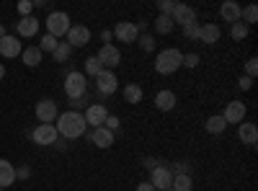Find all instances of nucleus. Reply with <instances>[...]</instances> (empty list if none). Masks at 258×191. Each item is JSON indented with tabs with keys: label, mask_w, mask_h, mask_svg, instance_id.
I'll return each instance as SVG.
<instances>
[{
	"label": "nucleus",
	"mask_w": 258,
	"mask_h": 191,
	"mask_svg": "<svg viewBox=\"0 0 258 191\" xmlns=\"http://www.w3.org/2000/svg\"><path fill=\"white\" fill-rule=\"evenodd\" d=\"M85 132H88V124L80 111H64L57 116V135H62L64 140H78Z\"/></svg>",
	"instance_id": "1"
},
{
	"label": "nucleus",
	"mask_w": 258,
	"mask_h": 191,
	"mask_svg": "<svg viewBox=\"0 0 258 191\" xmlns=\"http://www.w3.org/2000/svg\"><path fill=\"white\" fill-rule=\"evenodd\" d=\"M183 62V54L181 49L176 47H168V49H160V54L155 57V73L158 75H173Z\"/></svg>",
	"instance_id": "2"
},
{
	"label": "nucleus",
	"mask_w": 258,
	"mask_h": 191,
	"mask_svg": "<svg viewBox=\"0 0 258 191\" xmlns=\"http://www.w3.org/2000/svg\"><path fill=\"white\" fill-rule=\"evenodd\" d=\"M70 16L64 13V11H52L49 16H47V31H49V36H54V39H59V36H64L70 31Z\"/></svg>",
	"instance_id": "3"
},
{
	"label": "nucleus",
	"mask_w": 258,
	"mask_h": 191,
	"mask_svg": "<svg viewBox=\"0 0 258 191\" xmlns=\"http://www.w3.org/2000/svg\"><path fill=\"white\" fill-rule=\"evenodd\" d=\"M62 88H64V93H68V98H83L85 91H88V83H85L83 73L73 70V73L64 75V86Z\"/></svg>",
	"instance_id": "4"
},
{
	"label": "nucleus",
	"mask_w": 258,
	"mask_h": 191,
	"mask_svg": "<svg viewBox=\"0 0 258 191\" xmlns=\"http://www.w3.org/2000/svg\"><path fill=\"white\" fill-rule=\"evenodd\" d=\"M106 116H109V109H106V103H91L88 109H85V114H83L85 124H88L91 130H98V126H103Z\"/></svg>",
	"instance_id": "5"
},
{
	"label": "nucleus",
	"mask_w": 258,
	"mask_h": 191,
	"mask_svg": "<svg viewBox=\"0 0 258 191\" xmlns=\"http://www.w3.org/2000/svg\"><path fill=\"white\" fill-rule=\"evenodd\" d=\"M96 57H98V62H101L103 70H114V68H119V62H121V52H119L114 44H103Z\"/></svg>",
	"instance_id": "6"
},
{
	"label": "nucleus",
	"mask_w": 258,
	"mask_h": 191,
	"mask_svg": "<svg viewBox=\"0 0 258 191\" xmlns=\"http://www.w3.org/2000/svg\"><path fill=\"white\" fill-rule=\"evenodd\" d=\"M150 183H153L155 191H163V188H170V183H173V173H170V168L168 165H158L150 171Z\"/></svg>",
	"instance_id": "7"
},
{
	"label": "nucleus",
	"mask_w": 258,
	"mask_h": 191,
	"mask_svg": "<svg viewBox=\"0 0 258 191\" xmlns=\"http://www.w3.org/2000/svg\"><path fill=\"white\" fill-rule=\"evenodd\" d=\"M96 88H98L101 96H111V93H116L119 80H116L114 70H101V73L96 75Z\"/></svg>",
	"instance_id": "8"
},
{
	"label": "nucleus",
	"mask_w": 258,
	"mask_h": 191,
	"mask_svg": "<svg viewBox=\"0 0 258 191\" xmlns=\"http://www.w3.org/2000/svg\"><path fill=\"white\" fill-rule=\"evenodd\" d=\"M57 101H52V98H41L39 103H36V119L41 121V124H52V121H57Z\"/></svg>",
	"instance_id": "9"
},
{
	"label": "nucleus",
	"mask_w": 258,
	"mask_h": 191,
	"mask_svg": "<svg viewBox=\"0 0 258 191\" xmlns=\"http://www.w3.org/2000/svg\"><path fill=\"white\" fill-rule=\"evenodd\" d=\"M111 34H114L119 41H124V44H135L137 36H140V31H137V26L132 24V21H119Z\"/></svg>",
	"instance_id": "10"
},
{
	"label": "nucleus",
	"mask_w": 258,
	"mask_h": 191,
	"mask_svg": "<svg viewBox=\"0 0 258 191\" xmlns=\"http://www.w3.org/2000/svg\"><path fill=\"white\" fill-rule=\"evenodd\" d=\"M31 137H34V142L36 145H54L57 142V126L54 124H39L36 130L31 132Z\"/></svg>",
	"instance_id": "11"
},
{
	"label": "nucleus",
	"mask_w": 258,
	"mask_h": 191,
	"mask_svg": "<svg viewBox=\"0 0 258 191\" xmlns=\"http://www.w3.org/2000/svg\"><path fill=\"white\" fill-rule=\"evenodd\" d=\"M222 119H225V124H240V121H245V103L243 101H230L225 106Z\"/></svg>",
	"instance_id": "12"
},
{
	"label": "nucleus",
	"mask_w": 258,
	"mask_h": 191,
	"mask_svg": "<svg viewBox=\"0 0 258 191\" xmlns=\"http://www.w3.org/2000/svg\"><path fill=\"white\" fill-rule=\"evenodd\" d=\"M64 36H68V44L75 49H80V47H85V44H88V41H91V29L88 26H70V31L68 34H64Z\"/></svg>",
	"instance_id": "13"
},
{
	"label": "nucleus",
	"mask_w": 258,
	"mask_h": 191,
	"mask_svg": "<svg viewBox=\"0 0 258 191\" xmlns=\"http://www.w3.org/2000/svg\"><path fill=\"white\" fill-rule=\"evenodd\" d=\"M21 52H24V47H21V41L11 34H6L3 39H0V54H3L6 59H13V57H21Z\"/></svg>",
	"instance_id": "14"
},
{
	"label": "nucleus",
	"mask_w": 258,
	"mask_h": 191,
	"mask_svg": "<svg viewBox=\"0 0 258 191\" xmlns=\"http://www.w3.org/2000/svg\"><path fill=\"white\" fill-rule=\"evenodd\" d=\"M170 18H173V24H181V29H183V26H188V24H194V21H197V11H194L191 6L176 3L173 13H170Z\"/></svg>",
	"instance_id": "15"
},
{
	"label": "nucleus",
	"mask_w": 258,
	"mask_h": 191,
	"mask_svg": "<svg viewBox=\"0 0 258 191\" xmlns=\"http://www.w3.org/2000/svg\"><path fill=\"white\" fill-rule=\"evenodd\" d=\"M88 140H91L96 147L106 150V147L114 145V132H109L106 126H98V130H91V132H88Z\"/></svg>",
	"instance_id": "16"
},
{
	"label": "nucleus",
	"mask_w": 258,
	"mask_h": 191,
	"mask_svg": "<svg viewBox=\"0 0 258 191\" xmlns=\"http://www.w3.org/2000/svg\"><path fill=\"white\" fill-rule=\"evenodd\" d=\"M238 137H240L243 145L255 147V142H258V126H255L253 121H240V126H238Z\"/></svg>",
	"instance_id": "17"
},
{
	"label": "nucleus",
	"mask_w": 258,
	"mask_h": 191,
	"mask_svg": "<svg viewBox=\"0 0 258 191\" xmlns=\"http://www.w3.org/2000/svg\"><path fill=\"white\" fill-rule=\"evenodd\" d=\"M240 13H243V8L235 3V0H225V3L220 6V16H222V21H227L230 26L240 21Z\"/></svg>",
	"instance_id": "18"
},
{
	"label": "nucleus",
	"mask_w": 258,
	"mask_h": 191,
	"mask_svg": "<svg viewBox=\"0 0 258 191\" xmlns=\"http://www.w3.org/2000/svg\"><path fill=\"white\" fill-rule=\"evenodd\" d=\"M36 31H39V21L34 16H26V18H18L16 21V34L18 36L29 39V36H36Z\"/></svg>",
	"instance_id": "19"
},
{
	"label": "nucleus",
	"mask_w": 258,
	"mask_h": 191,
	"mask_svg": "<svg viewBox=\"0 0 258 191\" xmlns=\"http://www.w3.org/2000/svg\"><path fill=\"white\" fill-rule=\"evenodd\" d=\"M13 181H16V165L6 158H0V188L6 191L8 186H13Z\"/></svg>",
	"instance_id": "20"
},
{
	"label": "nucleus",
	"mask_w": 258,
	"mask_h": 191,
	"mask_svg": "<svg viewBox=\"0 0 258 191\" xmlns=\"http://www.w3.org/2000/svg\"><path fill=\"white\" fill-rule=\"evenodd\" d=\"M220 36H222V31L217 24H204L199 29V41H204V44H217Z\"/></svg>",
	"instance_id": "21"
},
{
	"label": "nucleus",
	"mask_w": 258,
	"mask_h": 191,
	"mask_svg": "<svg viewBox=\"0 0 258 191\" xmlns=\"http://www.w3.org/2000/svg\"><path fill=\"white\" fill-rule=\"evenodd\" d=\"M155 106H158V111H170L176 106V93L173 91H160L155 96Z\"/></svg>",
	"instance_id": "22"
},
{
	"label": "nucleus",
	"mask_w": 258,
	"mask_h": 191,
	"mask_svg": "<svg viewBox=\"0 0 258 191\" xmlns=\"http://www.w3.org/2000/svg\"><path fill=\"white\" fill-rule=\"evenodd\" d=\"M21 59H24L26 68H39L41 65V49L39 47H26L21 52Z\"/></svg>",
	"instance_id": "23"
},
{
	"label": "nucleus",
	"mask_w": 258,
	"mask_h": 191,
	"mask_svg": "<svg viewBox=\"0 0 258 191\" xmlns=\"http://www.w3.org/2000/svg\"><path fill=\"white\" fill-rule=\"evenodd\" d=\"M204 130H207L209 135H222V132L227 130V124H225L222 114H217V116H209V119H207V124H204Z\"/></svg>",
	"instance_id": "24"
},
{
	"label": "nucleus",
	"mask_w": 258,
	"mask_h": 191,
	"mask_svg": "<svg viewBox=\"0 0 258 191\" xmlns=\"http://www.w3.org/2000/svg\"><path fill=\"white\" fill-rule=\"evenodd\" d=\"M121 93H124V101H126V103H140V101H142V96H145V93H142V88L137 86V83H129V86H124V91H121Z\"/></svg>",
	"instance_id": "25"
},
{
	"label": "nucleus",
	"mask_w": 258,
	"mask_h": 191,
	"mask_svg": "<svg viewBox=\"0 0 258 191\" xmlns=\"http://www.w3.org/2000/svg\"><path fill=\"white\" fill-rule=\"evenodd\" d=\"M173 191H191L194 188V181H191V173H181V176H173V183H170Z\"/></svg>",
	"instance_id": "26"
},
{
	"label": "nucleus",
	"mask_w": 258,
	"mask_h": 191,
	"mask_svg": "<svg viewBox=\"0 0 258 191\" xmlns=\"http://www.w3.org/2000/svg\"><path fill=\"white\" fill-rule=\"evenodd\" d=\"M173 29H176V24H173V18H170V16H158L155 18V31L158 34H170Z\"/></svg>",
	"instance_id": "27"
},
{
	"label": "nucleus",
	"mask_w": 258,
	"mask_h": 191,
	"mask_svg": "<svg viewBox=\"0 0 258 191\" xmlns=\"http://www.w3.org/2000/svg\"><path fill=\"white\" fill-rule=\"evenodd\" d=\"M52 54H54V62H68V59H70V54H73V47L68 44V41H59L57 49H54Z\"/></svg>",
	"instance_id": "28"
},
{
	"label": "nucleus",
	"mask_w": 258,
	"mask_h": 191,
	"mask_svg": "<svg viewBox=\"0 0 258 191\" xmlns=\"http://www.w3.org/2000/svg\"><path fill=\"white\" fill-rule=\"evenodd\" d=\"M240 21H243V24L250 29V26L255 24V21H258V8H255V6H248V8H243V13H240Z\"/></svg>",
	"instance_id": "29"
},
{
	"label": "nucleus",
	"mask_w": 258,
	"mask_h": 191,
	"mask_svg": "<svg viewBox=\"0 0 258 191\" xmlns=\"http://www.w3.org/2000/svg\"><path fill=\"white\" fill-rule=\"evenodd\" d=\"M248 31H250V29L243 24V21H238V24H232V26H230V36H232L235 41H243V39L248 36Z\"/></svg>",
	"instance_id": "30"
},
{
	"label": "nucleus",
	"mask_w": 258,
	"mask_h": 191,
	"mask_svg": "<svg viewBox=\"0 0 258 191\" xmlns=\"http://www.w3.org/2000/svg\"><path fill=\"white\" fill-rule=\"evenodd\" d=\"M57 44H59V39H54V36L44 34V36H41V41H39V49H41V54H44V52H54V49H57Z\"/></svg>",
	"instance_id": "31"
},
{
	"label": "nucleus",
	"mask_w": 258,
	"mask_h": 191,
	"mask_svg": "<svg viewBox=\"0 0 258 191\" xmlns=\"http://www.w3.org/2000/svg\"><path fill=\"white\" fill-rule=\"evenodd\" d=\"M101 70H103V68H101V62H98V57H96V54L85 59V73H83V75H93V78H96Z\"/></svg>",
	"instance_id": "32"
},
{
	"label": "nucleus",
	"mask_w": 258,
	"mask_h": 191,
	"mask_svg": "<svg viewBox=\"0 0 258 191\" xmlns=\"http://www.w3.org/2000/svg\"><path fill=\"white\" fill-rule=\"evenodd\" d=\"M199 29H202V24H199V21H194V24L183 26V36L188 41H199Z\"/></svg>",
	"instance_id": "33"
},
{
	"label": "nucleus",
	"mask_w": 258,
	"mask_h": 191,
	"mask_svg": "<svg viewBox=\"0 0 258 191\" xmlns=\"http://www.w3.org/2000/svg\"><path fill=\"white\" fill-rule=\"evenodd\" d=\"M176 8V0H158V16H170Z\"/></svg>",
	"instance_id": "34"
},
{
	"label": "nucleus",
	"mask_w": 258,
	"mask_h": 191,
	"mask_svg": "<svg viewBox=\"0 0 258 191\" xmlns=\"http://www.w3.org/2000/svg\"><path fill=\"white\" fill-rule=\"evenodd\" d=\"M137 39H140V47H142L145 52H153V49H155V36H150V34H140Z\"/></svg>",
	"instance_id": "35"
},
{
	"label": "nucleus",
	"mask_w": 258,
	"mask_h": 191,
	"mask_svg": "<svg viewBox=\"0 0 258 191\" xmlns=\"http://www.w3.org/2000/svg\"><path fill=\"white\" fill-rule=\"evenodd\" d=\"M103 126H106L109 132H114V135H116V132H119V126H121V119L109 114V116H106V121H103Z\"/></svg>",
	"instance_id": "36"
},
{
	"label": "nucleus",
	"mask_w": 258,
	"mask_h": 191,
	"mask_svg": "<svg viewBox=\"0 0 258 191\" xmlns=\"http://www.w3.org/2000/svg\"><path fill=\"white\" fill-rule=\"evenodd\" d=\"M16 8H18V16H21V18H26V16H31L34 3H31V0H21V3H18Z\"/></svg>",
	"instance_id": "37"
},
{
	"label": "nucleus",
	"mask_w": 258,
	"mask_h": 191,
	"mask_svg": "<svg viewBox=\"0 0 258 191\" xmlns=\"http://www.w3.org/2000/svg\"><path fill=\"white\" fill-rule=\"evenodd\" d=\"M255 73H258V59H255V57H250V59L245 62V78H250V80H253V78H255Z\"/></svg>",
	"instance_id": "38"
},
{
	"label": "nucleus",
	"mask_w": 258,
	"mask_h": 191,
	"mask_svg": "<svg viewBox=\"0 0 258 191\" xmlns=\"http://www.w3.org/2000/svg\"><path fill=\"white\" fill-rule=\"evenodd\" d=\"M183 68H188V70H194L199 65V54H183V62H181Z\"/></svg>",
	"instance_id": "39"
},
{
	"label": "nucleus",
	"mask_w": 258,
	"mask_h": 191,
	"mask_svg": "<svg viewBox=\"0 0 258 191\" xmlns=\"http://www.w3.org/2000/svg\"><path fill=\"white\" fill-rule=\"evenodd\" d=\"M85 103H88V101H85V96H83V98H68V106H70V111H78V109H83Z\"/></svg>",
	"instance_id": "40"
},
{
	"label": "nucleus",
	"mask_w": 258,
	"mask_h": 191,
	"mask_svg": "<svg viewBox=\"0 0 258 191\" xmlns=\"http://www.w3.org/2000/svg\"><path fill=\"white\" fill-rule=\"evenodd\" d=\"M29 176H31V168H29V165H18V168H16V178L26 181Z\"/></svg>",
	"instance_id": "41"
},
{
	"label": "nucleus",
	"mask_w": 258,
	"mask_h": 191,
	"mask_svg": "<svg viewBox=\"0 0 258 191\" xmlns=\"http://www.w3.org/2000/svg\"><path fill=\"white\" fill-rule=\"evenodd\" d=\"M158 165H160V163H158L155 158H145V160H142V168H147V171H153V168H158Z\"/></svg>",
	"instance_id": "42"
},
{
	"label": "nucleus",
	"mask_w": 258,
	"mask_h": 191,
	"mask_svg": "<svg viewBox=\"0 0 258 191\" xmlns=\"http://www.w3.org/2000/svg\"><path fill=\"white\" fill-rule=\"evenodd\" d=\"M238 86H240V88H243V91H248V88H250V86H253V80H250V78H245V75H243V78H240V83H238Z\"/></svg>",
	"instance_id": "43"
},
{
	"label": "nucleus",
	"mask_w": 258,
	"mask_h": 191,
	"mask_svg": "<svg viewBox=\"0 0 258 191\" xmlns=\"http://www.w3.org/2000/svg\"><path fill=\"white\" fill-rule=\"evenodd\" d=\"M101 39H103V44H111V39H114V34L106 29V31H101Z\"/></svg>",
	"instance_id": "44"
},
{
	"label": "nucleus",
	"mask_w": 258,
	"mask_h": 191,
	"mask_svg": "<svg viewBox=\"0 0 258 191\" xmlns=\"http://www.w3.org/2000/svg\"><path fill=\"white\" fill-rule=\"evenodd\" d=\"M137 191H155V188H153V183H150V181H142V183L137 186Z\"/></svg>",
	"instance_id": "45"
},
{
	"label": "nucleus",
	"mask_w": 258,
	"mask_h": 191,
	"mask_svg": "<svg viewBox=\"0 0 258 191\" xmlns=\"http://www.w3.org/2000/svg\"><path fill=\"white\" fill-rule=\"evenodd\" d=\"M6 78V68H3V62H0V80Z\"/></svg>",
	"instance_id": "46"
},
{
	"label": "nucleus",
	"mask_w": 258,
	"mask_h": 191,
	"mask_svg": "<svg viewBox=\"0 0 258 191\" xmlns=\"http://www.w3.org/2000/svg\"><path fill=\"white\" fill-rule=\"evenodd\" d=\"M3 36H6V26H3V24H0V39H3Z\"/></svg>",
	"instance_id": "47"
},
{
	"label": "nucleus",
	"mask_w": 258,
	"mask_h": 191,
	"mask_svg": "<svg viewBox=\"0 0 258 191\" xmlns=\"http://www.w3.org/2000/svg\"><path fill=\"white\" fill-rule=\"evenodd\" d=\"M163 191H173V188H163Z\"/></svg>",
	"instance_id": "48"
},
{
	"label": "nucleus",
	"mask_w": 258,
	"mask_h": 191,
	"mask_svg": "<svg viewBox=\"0 0 258 191\" xmlns=\"http://www.w3.org/2000/svg\"><path fill=\"white\" fill-rule=\"evenodd\" d=\"M0 191H3V188H0Z\"/></svg>",
	"instance_id": "49"
}]
</instances>
